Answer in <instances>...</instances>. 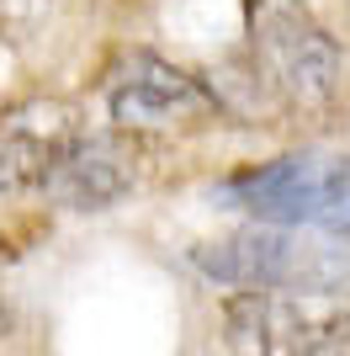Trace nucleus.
I'll return each mask as SVG.
<instances>
[{
  "mask_svg": "<svg viewBox=\"0 0 350 356\" xmlns=\"http://www.w3.org/2000/svg\"><path fill=\"white\" fill-rule=\"evenodd\" d=\"M197 266L239 293H335L350 277V255L324 239H308L303 229L255 223L218 245H202Z\"/></svg>",
  "mask_w": 350,
  "mask_h": 356,
  "instance_id": "obj_1",
  "label": "nucleus"
},
{
  "mask_svg": "<svg viewBox=\"0 0 350 356\" xmlns=\"http://www.w3.org/2000/svg\"><path fill=\"white\" fill-rule=\"evenodd\" d=\"M106 106H112L117 134H175V128H202L223 112L218 96L197 80V74L165 64L160 54H128L112 70L106 86Z\"/></svg>",
  "mask_w": 350,
  "mask_h": 356,
  "instance_id": "obj_2",
  "label": "nucleus"
},
{
  "mask_svg": "<svg viewBox=\"0 0 350 356\" xmlns=\"http://www.w3.org/2000/svg\"><path fill=\"white\" fill-rule=\"evenodd\" d=\"M228 319L255 356H335L350 335V303L340 293H244Z\"/></svg>",
  "mask_w": 350,
  "mask_h": 356,
  "instance_id": "obj_3",
  "label": "nucleus"
},
{
  "mask_svg": "<svg viewBox=\"0 0 350 356\" xmlns=\"http://www.w3.org/2000/svg\"><path fill=\"white\" fill-rule=\"evenodd\" d=\"M255 64L292 106H324L340 90V48L292 6L260 16Z\"/></svg>",
  "mask_w": 350,
  "mask_h": 356,
  "instance_id": "obj_4",
  "label": "nucleus"
},
{
  "mask_svg": "<svg viewBox=\"0 0 350 356\" xmlns=\"http://www.w3.org/2000/svg\"><path fill=\"white\" fill-rule=\"evenodd\" d=\"M80 112L58 96H27L0 112V192L43 186L58 160L80 144Z\"/></svg>",
  "mask_w": 350,
  "mask_h": 356,
  "instance_id": "obj_5",
  "label": "nucleus"
},
{
  "mask_svg": "<svg viewBox=\"0 0 350 356\" xmlns=\"http://www.w3.org/2000/svg\"><path fill=\"white\" fill-rule=\"evenodd\" d=\"M324 181H329V160L287 154V160H271V165H255L244 176H233L223 186V202L255 213L271 229H303V223H319Z\"/></svg>",
  "mask_w": 350,
  "mask_h": 356,
  "instance_id": "obj_6",
  "label": "nucleus"
},
{
  "mask_svg": "<svg viewBox=\"0 0 350 356\" xmlns=\"http://www.w3.org/2000/svg\"><path fill=\"white\" fill-rule=\"evenodd\" d=\"M133 165H138V144L128 134H80V144L43 181V192L74 213H101L133 192Z\"/></svg>",
  "mask_w": 350,
  "mask_h": 356,
  "instance_id": "obj_7",
  "label": "nucleus"
},
{
  "mask_svg": "<svg viewBox=\"0 0 350 356\" xmlns=\"http://www.w3.org/2000/svg\"><path fill=\"white\" fill-rule=\"evenodd\" d=\"M319 229H329L335 239H350V154H345V160H329V181H324Z\"/></svg>",
  "mask_w": 350,
  "mask_h": 356,
  "instance_id": "obj_8",
  "label": "nucleus"
},
{
  "mask_svg": "<svg viewBox=\"0 0 350 356\" xmlns=\"http://www.w3.org/2000/svg\"><path fill=\"white\" fill-rule=\"evenodd\" d=\"M48 11H53V0H0V38L27 43L32 32L48 22Z\"/></svg>",
  "mask_w": 350,
  "mask_h": 356,
  "instance_id": "obj_9",
  "label": "nucleus"
}]
</instances>
